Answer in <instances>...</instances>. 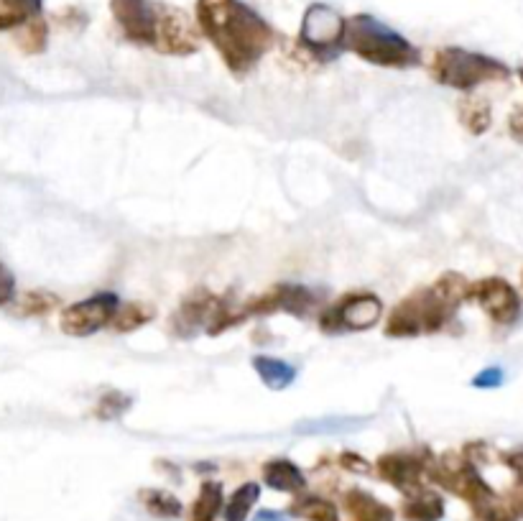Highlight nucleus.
Returning a JSON list of instances; mask_svg holds the SVG:
<instances>
[{
  "instance_id": "nucleus-1",
  "label": "nucleus",
  "mask_w": 523,
  "mask_h": 521,
  "mask_svg": "<svg viewBox=\"0 0 523 521\" xmlns=\"http://www.w3.org/2000/svg\"><path fill=\"white\" fill-rule=\"evenodd\" d=\"M199 31L233 75H248L273 46V29L240 0H197Z\"/></svg>"
},
{
  "instance_id": "nucleus-2",
  "label": "nucleus",
  "mask_w": 523,
  "mask_h": 521,
  "mask_svg": "<svg viewBox=\"0 0 523 521\" xmlns=\"http://www.w3.org/2000/svg\"><path fill=\"white\" fill-rule=\"evenodd\" d=\"M472 281L457 271L439 276L432 287H421L396 304L388 315L383 333L404 340L419 335H434L450 325L462 302H470Z\"/></svg>"
},
{
  "instance_id": "nucleus-3",
  "label": "nucleus",
  "mask_w": 523,
  "mask_h": 521,
  "mask_svg": "<svg viewBox=\"0 0 523 521\" xmlns=\"http://www.w3.org/2000/svg\"><path fill=\"white\" fill-rule=\"evenodd\" d=\"M342 49L353 52L355 57L365 59V62L388 69H411L421 64L419 49L411 41H406L398 31L388 29L386 23L365 16V13L347 18Z\"/></svg>"
},
{
  "instance_id": "nucleus-4",
  "label": "nucleus",
  "mask_w": 523,
  "mask_h": 521,
  "mask_svg": "<svg viewBox=\"0 0 523 521\" xmlns=\"http://www.w3.org/2000/svg\"><path fill=\"white\" fill-rule=\"evenodd\" d=\"M429 72H432L434 82L452 90L470 92L485 82H501L508 80V67L493 57H485L478 52H467L460 46H447L434 52L432 62H429Z\"/></svg>"
},
{
  "instance_id": "nucleus-5",
  "label": "nucleus",
  "mask_w": 523,
  "mask_h": 521,
  "mask_svg": "<svg viewBox=\"0 0 523 521\" xmlns=\"http://www.w3.org/2000/svg\"><path fill=\"white\" fill-rule=\"evenodd\" d=\"M434 483L444 488V491L455 493L457 499L467 501L472 511L483 509L485 504L495 499V491L483 481L478 465L470 458L457 453H444L434 458L432 473H429Z\"/></svg>"
},
{
  "instance_id": "nucleus-6",
  "label": "nucleus",
  "mask_w": 523,
  "mask_h": 521,
  "mask_svg": "<svg viewBox=\"0 0 523 521\" xmlns=\"http://www.w3.org/2000/svg\"><path fill=\"white\" fill-rule=\"evenodd\" d=\"M383 302L373 292H350L332 302L322 317H319V330L325 335H345L370 330L381 322Z\"/></svg>"
},
{
  "instance_id": "nucleus-7",
  "label": "nucleus",
  "mask_w": 523,
  "mask_h": 521,
  "mask_svg": "<svg viewBox=\"0 0 523 521\" xmlns=\"http://www.w3.org/2000/svg\"><path fill=\"white\" fill-rule=\"evenodd\" d=\"M434 465V453L429 447H416V450H396L378 458V476L393 488L404 493H414L424 488V478H429Z\"/></svg>"
},
{
  "instance_id": "nucleus-8",
  "label": "nucleus",
  "mask_w": 523,
  "mask_h": 521,
  "mask_svg": "<svg viewBox=\"0 0 523 521\" xmlns=\"http://www.w3.org/2000/svg\"><path fill=\"white\" fill-rule=\"evenodd\" d=\"M345 18L330 6L314 3L307 8L302 21V44L319 59H335L342 52Z\"/></svg>"
},
{
  "instance_id": "nucleus-9",
  "label": "nucleus",
  "mask_w": 523,
  "mask_h": 521,
  "mask_svg": "<svg viewBox=\"0 0 523 521\" xmlns=\"http://www.w3.org/2000/svg\"><path fill=\"white\" fill-rule=\"evenodd\" d=\"M120 299L113 292L95 294L90 299H82L77 304H69L67 310L59 317V327L64 335L72 338H87V335L100 333L103 327L113 325L115 315H118Z\"/></svg>"
},
{
  "instance_id": "nucleus-10",
  "label": "nucleus",
  "mask_w": 523,
  "mask_h": 521,
  "mask_svg": "<svg viewBox=\"0 0 523 521\" xmlns=\"http://www.w3.org/2000/svg\"><path fill=\"white\" fill-rule=\"evenodd\" d=\"M470 302H478L480 310L495 322V325H516L521 320V299L516 289L501 276L472 281Z\"/></svg>"
},
{
  "instance_id": "nucleus-11",
  "label": "nucleus",
  "mask_w": 523,
  "mask_h": 521,
  "mask_svg": "<svg viewBox=\"0 0 523 521\" xmlns=\"http://www.w3.org/2000/svg\"><path fill=\"white\" fill-rule=\"evenodd\" d=\"M314 307V294L302 284H276V287L266 289L258 297H251L243 302L245 317H266L276 315V312H286V315L304 317Z\"/></svg>"
},
{
  "instance_id": "nucleus-12",
  "label": "nucleus",
  "mask_w": 523,
  "mask_h": 521,
  "mask_svg": "<svg viewBox=\"0 0 523 521\" xmlns=\"http://www.w3.org/2000/svg\"><path fill=\"white\" fill-rule=\"evenodd\" d=\"M220 302L222 297H215L207 289H194L169 317V333L179 340H192L199 333H207L220 310Z\"/></svg>"
},
{
  "instance_id": "nucleus-13",
  "label": "nucleus",
  "mask_w": 523,
  "mask_h": 521,
  "mask_svg": "<svg viewBox=\"0 0 523 521\" xmlns=\"http://www.w3.org/2000/svg\"><path fill=\"white\" fill-rule=\"evenodd\" d=\"M115 23L126 34L128 41L143 46H154L159 29V6L151 0H110Z\"/></svg>"
},
{
  "instance_id": "nucleus-14",
  "label": "nucleus",
  "mask_w": 523,
  "mask_h": 521,
  "mask_svg": "<svg viewBox=\"0 0 523 521\" xmlns=\"http://www.w3.org/2000/svg\"><path fill=\"white\" fill-rule=\"evenodd\" d=\"M154 49L171 57H187L199 49V34L187 18V13L177 8L159 6V29H156Z\"/></svg>"
},
{
  "instance_id": "nucleus-15",
  "label": "nucleus",
  "mask_w": 523,
  "mask_h": 521,
  "mask_svg": "<svg viewBox=\"0 0 523 521\" xmlns=\"http://www.w3.org/2000/svg\"><path fill=\"white\" fill-rule=\"evenodd\" d=\"M347 521H393V509L363 488H350L342 496Z\"/></svg>"
},
{
  "instance_id": "nucleus-16",
  "label": "nucleus",
  "mask_w": 523,
  "mask_h": 521,
  "mask_svg": "<svg viewBox=\"0 0 523 521\" xmlns=\"http://www.w3.org/2000/svg\"><path fill=\"white\" fill-rule=\"evenodd\" d=\"M263 483H266L268 488H273V491L302 493L304 486H307V478H304L302 468L296 463L276 458L263 465Z\"/></svg>"
},
{
  "instance_id": "nucleus-17",
  "label": "nucleus",
  "mask_w": 523,
  "mask_h": 521,
  "mask_svg": "<svg viewBox=\"0 0 523 521\" xmlns=\"http://www.w3.org/2000/svg\"><path fill=\"white\" fill-rule=\"evenodd\" d=\"M401 514L406 521H442L444 499L439 493L419 488L414 493H406V501L401 506Z\"/></svg>"
},
{
  "instance_id": "nucleus-18",
  "label": "nucleus",
  "mask_w": 523,
  "mask_h": 521,
  "mask_svg": "<svg viewBox=\"0 0 523 521\" xmlns=\"http://www.w3.org/2000/svg\"><path fill=\"white\" fill-rule=\"evenodd\" d=\"M253 368H256L258 378H261L263 384L271 391L289 389L296 381V376H299V371H296L291 363L271 358V355H256V358H253Z\"/></svg>"
},
{
  "instance_id": "nucleus-19",
  "label": "nucleus",
  "mask_w": 523,
  "mask_h": 521,
  "mask_svg": "<svg viewBox=\"0 0 523 521\" xmlns=\"http://www.w3.org/2000/svg\"><path fill=\"white\" fill-rule=\"evenodd\" d=\"M457 115H460V123L472 133V136H483V133L490 128V123H493L488 100L480 98V95L462 98L460 105H457Z\"/></svg>"
},
{
  "instance_id": "nucleus-20",
  "label": "nucleus",
  "mask_w": 523,
  "mask_h": 521,
  "mask_svg": "<svg viewBox=\"0 0 523 521\" xmlns=\"http://www.w3.org/2000/svg\"><path fill=\"white\" fill-rule=\"evenodd\" d=\"M222 483L207 481L199 488V496L194 499L189 521H215L222 511Z\"/></svg>"
},
{
  "instance_id": "nucleus-21",
  "label": "nucleus",
  "mask_w": 523,
  "mask_h": 521,
  "mask_svg": "<svg viewBox=\"0 0 523 521\" xmlns=\"http://www.w3.org/2000/svg\"><path fill=\"white\" fill-rule=\"evenodd\" d=\"M156 310L154 304L148 302H123L118 307V315H115L113 327L115 333H133L138 327L148 325V322L154 320Z\"/></svg>"
},
{
  "instance_id": "nucleus-22",
  "label": "nucleus",
  "mask_w": 523,
  "mask_h": 521,
  "mask_svg": "<svg viewBox=\"0 0 523 521\" xmlns=\"http://www.w3.org/2000/svg\"><path fill=\"white\" fill-rule=\"evenodd\" d=\"M138 499L143 501L146 511L156 519H177L182 516V501L177 496H171L169 491H161V488H143L138 493Z\"/></svg>"
},
{
  "instance_id": "nucleus-23",
  "label": "nucleus",
  "mask_w": 523,
  "mask_h": 521,
  "mask_svg": "<svg viewBox=\"0 0 523 521\" xmlns=\"http://www.w3.org/2000/svg\"><path fill=\"white\" fill-rule=\"evenodd\" d=\"M41 0H0V31L16 29L39 16Z\"/></svg>"
},
{
  "instance_id": "nucleus-24",
  "label": "nucleus",
  "mask_w": 523,
  "mask_h": 521,
  "mask_svg": "<svg viewBox=\"0 0 523 521\" xmlns=\"http://www.w3.org/2000/svg\"><path fill=\"white\" fill-rule=\"evenodd\" d=\"M291 514L304 521H340L337 506L322 496H299L291 504Z\"/></svg>"
},
{
  "instance_id": "nucleus-25",
  "label": "nucleus",
  "mask_w": 523,
  "mask_h": 521,
  "mask_svg": "<svg viewBox=\"0 0 523 521\" xmlns=\"http://www.w3.org/2000/svg\"><path fill=\"white\" fill-rule=\"evenodd\" d=\"M258 496H261V486L258 483H243L240 488H235V493L225 504V521H245L251 514L253 506L258 504Z\"/></svg>"
},
{
  "instance_id": "nucleus-26",
  "label": "nucleus",
  "mask_w": 523,
  "mask_h": 521,
  "mask_svg": "<svg viewBox=\"0 0 523 521\" xmlns=\"http://www.w3.org/2000/svg\"><path fill=\"white\" fill-rule=\"evenodd\" d=\"M46 36H49V31H46L44 18L36 16L31 18L29 23H23L21 34H18V46H21L26 54H39L44 52Z\"/></svg>"
},
{
  "instance_id": "nucleus-27",
  "label": "nucleus",
  "mask_w": 523,
  "mask_h": 521,
  "mask_svg": "<svg viewBox=\"0 0 523 521\" xmlns=\"http://www.w3.org/2000/svg\"><path fill=\"white\" fill-rule=\"evenodd\" d=\"M131 404V396L120 394V391H108V394L100 396V401H97L95 417L103 419V422H115V419H120L131 409Z\"/></svg>"
},
{
  "instance_id": "nucleus-28",
  "label": "nucleus",
  "mask_w": 523,
  "mask_h": 521,
  "mask_svg": "<svg viewBox=\"0 0 523 521\" xmlns=\"http://www.w3.org/2000/svg\"><path fill=\"white\" fill-rule=\"evenodd\" d=\"M57 307V297L44 292H31L23 297L21 312L23 315H46V312H52Z\"/></svg>"
},
{
  "instance_id": "nucleus-29",
  "label": "nucleus",
  "mask_w": 523,
  "mask_h": 521,
  "mask_svg": "<svg viewBox=\"0 0 523 521\" xmlns=\"http://www.w3.org/2000/svg\"><path fill=\"white\" fill-rule=\"evenodd\" d=\"M475 514H478L480 521H516L518 519L516 511L508 506V501H501L498 496H495L490 504H485L483 509L475 511Z\"/></svg>"
},
{
  "instance_id": "nucleus-30",
  "label": "nucleus",
  "mask_w": 523,
  "mask_h": 521,
  "mask_svg": "<svg viewBox=\"0 0 523 521\" xmlns=\"http://www.w3.org/2000/svg\"><path fill=\"white\" fill-rule=\"evenodd\" d=\"M501 384H503V368L498 366L483 368L478 376L472 378V386H475V389H498Z\"/></svg>"
},
{
  "instance_id": "nucleus-31",
  "label": "nucleus",
  "mask_w": 523,
  "mask_h": 521,
  "mask_svg": "<svg viewBox=\"0 0 523 521\" xmlns=\"http://www.w3.org/2000/svg\"><path fill=\"white\" fill-rule=\"evenodd\" d=\"M13 294H16V279H13V274L8 271V266L0 264V307L11 302Z\"/></svg>"
},
{
  "instance_id": "nucleus-32",
  "label": "nucleus",
  "mask_w": 523,
  "mask_h": 521,
  "mask_svg": "<svg viewBox=\"0 0 523 521\" xmlns=\"http://www.w3.org/2000/svg\"><path fill=\"white\" fill-rule=\"evenodd\" d=\"M340 463H342V468L353 470V473H368V470H370L368 460H363L360 455H355V453H345L340 458Z\"/></svg>"
},
{
  "instance_id": "nucleus-33",
  "label": "nucleus",
  "mask_w": 523,
  "mask_h": 521,
  "mask_svg": "<svg viewBox=\"0 0 523 521\" xmlns=\"http://www.w3.org/2000/svg\"><path fill=\"white\" fill-rule=\"evenodd\" d=\"M503 463L508 465V468L516 473L518 483H523V450H516V453H508L503 455Z\"/></svg>"
},
{
  "instance_id": "nucleus-34",
  "label": "nucleus",
  "mask_w": 523,
  "mask_h": 521,
  "mask_svg": "<svg viewBox=\"0 0 523 521\" xmlns=\"http://www.w3.org/2000/svg\"><path fill=\"white\" fill-rule=\"evenodd\" d=\"M508 506L516 511V516H523V483H518V486L508 493Z\"/></svg>"
},
{
  "instance_id": "nucleus-35",
  "label": "nucleus",
  "mask_w": 523,
  "mask_h": 521,
  "mask_svg": "<svg viewBox=\"0 0 523 521\" xmlns=\"http://www.w3.org/2000/svg\"><path fill=\"white\" fill-rule=\"evenodd\" d=\"M511 133L518 138V141H523V108L511 115Z\"/></svg>"
},
{
  "instance_id": "nucleus-36",
  "label": "nucleus",
  "mask_w": 523,
  "mask_h": 521,
  "mask_svg": "<svg viewBox=\"0 0 523 521\" xmlns=\"http://www.w3.org/2000/svg\"><path fill=\"white\" fill-rule=\"evenodd\" d=\"M253 521H289L284 514H279V511H271V509H263L258 511L256 516H253Z\"/></svg>"
},
{
  "instance_id": "nucleus-37",
  "label": "nucleus",
  "mask_w": 523,
  "mask_h": 521,
  "mask_svg": "<svg viewBox=\"0 0 523 521\" xmlns=\"http://www.w3.org/2000/svg\"><path fill=\"white\" fill-rule=\"evenodd\" d=\"M518 75H521V82H523V69H518Z\"/></svg>"
}]
</instances>
